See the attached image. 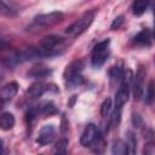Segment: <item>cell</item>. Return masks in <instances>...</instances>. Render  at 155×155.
Here are the masks:
<instances>
[{"label":"cell","instance_id":"13","mask_svg":"<svg viewBox=\"0 0 155 155\" xmlns=\"http://www.w3.org/2000/svg\"><path fill=\"white\" fill-rule=\"evenodd\" d=\"M35 111L36 114L39 115H52L54 113H57V109L54 107V104L51 102V101H46V102H42L40 104H38L35 108Z\"/></svg>","mask_w":155,"mask_h":155},{"label":"cell","instance_id":"20","mask_svg":"<svg viewBox=\"0 0 155 155\" xmlns=\"http://www.w3.org/2000/svg\"><path fill=\"white\" fill-rule=\"evenodd\" d=\"M111 107H113L111 99H110V98H105V99L103 101L102 105H101V115H102L103 117L109 116V114H110V111H111Z\"/></svg>","mask_w":155,"mask_h":155},{"label":"cell","instance_id":"21","mask_svg":"<svg viewBox=\"0 0 155 155\" xmlns=\"http://www.w3.org/2000/svg\"><path fill=\"white\" fill-rule=\"evenodd\" d=\"M67 149H68V139L67 138H61L54 145V153H58V154H65Z\"/></svg>","mask_w":155,"mask_h":155},{"label":"cell","instance_id":"24","mask_svg":"<svg viewBox=\"0 0 155 155\" xmlns=\"http://www.w3.org/2000/svg\"><path fill=\"white\" fill-rule=\"evenodd\" d=\"M132 122H133L134 127H140L143 125V121H142V119H140V116L138 114H133L132 115Z\"/></svg>","mask_w":155,"mask_h":155},{"label":"cell","instance_id":"2","mask_svg":"<svg viewBox=\"0 0 155 155\" xmlns=\"http://www.w3.org/2000/svg\"><path fill=\"white\" fill-rule=\"evenodd\" d=\"M84 68H85V62L82 59L73 61L70 64L67 65L64 74H63V78L67 82V86L75 87V86H79L84 82V79L81 75Z\"/></svg>","mask_w":155,"mask_h":155},{"label":"cell","instance_id":"10","mask_svg":"<svg viewBox=\"0 0 155 155\" xmlns=\"http://www.w3.org/2000/svg\"><path fill=\"white\" fill-rule=\"evenodd\" d=\"M18 92V84L16 81L8 82L5 86H2L1 91H0V98H1V103L6 104L8 102H11L13 99V97L17 94Z\"/></svg>","mask_w":155,"mask_h":155},{"label":"cell","instance_id":"5","mask_svg":"<svg viewBox=\"0 0 155 155\" xmlns=\"http://www.w3.org/2000/svg\"><path fill=\"white\" fill-rule=\"evenodd\" d=\"M101 136H103V134L101 133L99 128L94 124H88L84 128V132L80 137V143L85 148H92L93 144L98 140V138Z\"/></svg>","mask_w":155,"mask_h":155},{"label":"cell","instance_id":"15","mask_svg":"<svg viewBox=\"0 0 155 155\" xmlns=\"http://www.w3.org/2000/svg\"><path fill=\"white\" fill-rule=\"evenodd\" d=\"M13 126H15V116H13V114H11L8 111L2 113L1 116H0V127L4 131H7V130H11Z\"/></svg>","mask_w":155,"mask_h":155},{"label":"cell","instance_id":"12","mask_svg":"<svg viewBox=\"0 0 155 155\" xmlns=\"http://www.w3.org/2000/svg\"><path fill=\"white\" fill-rule=\"evenodd\" d=\"M51 74H52V70L44 64H36L31 67V69L28 71V76L34 78V79H44V78L50 76Z\"/></svg>","mask_w":155,"mask_h":155},{"label":"cell","instance_id":"4","mask_svg":"<svg viewBox=\"0 0 155 155\" xmlns=\"http://www.w3.org/2000/svg\"><path fill=\"white\" fill-rule=\"evenodd\" d=\"M109 45H110V40L105 39L103 41H99L92 48V52H91V64L94 68L102 67L105 63V61L108 59L109 53H110Z\"/></svg>","mask_w":155,"mask_h":155},{"label":"cell","instance_id":"17","mask_svg":"<svg viewBox=\"0 0 155 155\" xmlns=\"http://www.w3.org/2000/svg\"><path fill=\"white\" fill-rule=\"evenodd\" d=\"M143 97H144V102L147 104H153L155 102V80L154 79H151L148 82Z\"/></svg>","mask_w":155,"mask_h":155},{"label":"cell","instance_id":"16","mask_svg":"<svg viewBox=\"0 0 155 155\" xmlns=\"http://www.w3.org/2000/svg\"><path fill=\"white\" fill-rule=\"evenodd\" d=\"M124 75H125V70L119 65H114L109 70V76H110L111 84H119L120 85L122 79H124Z\"/></svg>","mask_w":155,"mask_h":155},{"label":"cell","instance_id":"3","mask_svg":"<svg viewBox=\"0 0 155 155\" xmlns=\"http://www.w3.org/2000/svg\"><path fill=\"white\" fill-rule=\"evenodd\" d=\"M94 16H96V10H91V11L85 12L78 21H75L73 24H70L65 29V33L70 36H78V35L82 34L92 24V22L94 19Z\"/></svg>","mask_w":155,"mask_h":155},{"label":"cell","instance_id":"23","mask_svg":"<svg viewBox=\"0 0 155 155\" xmlns=\"http://www.w3.org/2000/svg\"><path fill=\"white\" fill-rule=\"evenodd\" d=\"M122 22H124V17H122V16H119L117 18L114 19V22L111 23L110 28H111V29H117V28H120V25L122 24Z\"/></svg>","mask_w":155,"mask_h":155},{"label":"cell","instance_id":"1","mask_svg":"<svg viewBox=\"0 0 155 155\" xmlns=\"http://www.w3.org/2000/svg\"><path fill=\"white\" fill-rule=\"evenodd\" d=\"M67 44L65 40L58 35H48L45 36L39 46H36V51L39 57H54L59 56L65 51Z\"/></svg>","mask_w":155,"mask_h":155},{"label":"cell","instance_id":"9","mask_svg":"<svg viewBox=\"0 0 155 155\" xmlns=\"http://www.w3.org/2000/svg\"><path fill=\"white\" fill-rule=\"evenodd\" d=\"M54 136H56V130H54L53 125H45L44 127L40 128L36 142L40 145H47L53 142Z\"/></svg>","mask_w":155,"mask_h":155},{"label":"cell","instance_id":"8","mask_svg":"<svg viewBox=\"0 0 155 155\" xmlns=\"http://www.w3.org/2000/svg\"><path fill=\"white\" fill-rule=\"evenodd\" d=\"M145 68L143 65H139L136 75L132 79V88H133V96L136 101H139L144 94V79H145Z\"/></svg>","mask_w":155,"mask_h":155},{"label":"cell","instance_id":"22","mask_svg":"<svg viewBox=\"0 0 155 155\" xmlns=\"http://www.w3.org/2000/svg\"><path fill=\"white\" fill-rule=\"evenodd\" d=\"M143 153L147 154V155H155V140L148 142L145 144V147H144Z\"/></svg>","mask_w":155,"mask_h":155},{"label":"cell","instance_id":"6","mask_svg":"<svg viewBox=\"0 0 155 155\" xmlns=\"http://www.w3.org/2000/svg\"><path fill=\"white\" fill-rule=\"evenodd\" d=\"M64 18V15L59 11H53V12H48V13H42L39 15L34 18V24L41 28H46V27H52L54 24H58L59 22H62Z\"/></svg>","mask_w":155,"mask_h":155},{"label":"cell","instance_id":"11","mask_svg":"<svg viewBox=\"0 0 155 155\" xmlns=\"http://www.w3.org/2000/svg\"><path fill=\"white\" fill-rule=\"evenodd\" d=\"M153 39V33L148 28H144L133 38V45L138 47H149L151 45Z\"/></svg>","mask_w":155,"mask_h":155},{"label":"cell","instance_id":"7","mask_svg":"<svg viewBox=\"0 0 155 155\" xmlns=\"http://www.w3.org/2000/svg\"><path fill=\"white\" fill-rule=\"evenodd\" d=\"M46 92H58V87L53 84H47V82H42V81H39V82H35L33 84L28 91H27V94L29 98H39L41 97L44 93Z\"/></svg>","mask_w":155,"mask_h":155},{"label":"cell","instance_id":"25","mask_svg":"<svg viewBox=\"0 0 155 155\" xmlns=\"http://www.w3.org/2000/svg\"><path fill=\"white\" fill-rule=\"evenodd\" d=\"M153 36L155 39V10H154V28H153Z\"/></svg>","mask_w":155,"mask_h":155},{"label":"cell","instance_id":"19","mask_svg":"<svg viewBox=\"0 0 155 155\" xmlns=\"http://www.w3.org/2000/svg\"><path fill=\"white\" fill-rule=\"evenodd\" d=\"M126 144H127L128 154H134L136 150H137V138H136V136H134V133L132 131H128L127 132Z\"/></svg>","mask_w":155,"mask_h":155},{"label":"cell","instance_id":"18","mask_svg":"<svg viewBox=\"0 0 155 155\" xmlns=\"http://www.w3.org/2000/svg\"><path fill=\"white\" fill-rule=\"evenodd\" d=\"M111 153H113V154H116V155L128 154L126 142H124V140H121V139L115 140L114 144H113V147H111Z\"/></svg>","mask_w":155,"mask_h":155},{"label":"cell","instance_id":"14","mask_svg":"<svg viewBox=\"0 0 155 155\" xmlns=\"http://www.w3.org/2000/svg\"><path fill=\"white\" fill-rule=\"evenodd\" d=\"M153 0H133L132 4V12L134 16H142L147 8L150 6Z\"/></svg>","mask_w":155,"mask_h":155}]
</instances>
